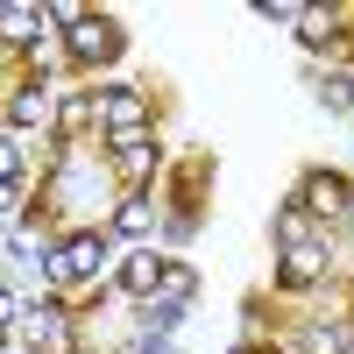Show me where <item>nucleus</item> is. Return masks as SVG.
Here are the masks:
<instances>
[{"label": "nucleus", "mask_w": 354, "mask_h": 354, "mask_svg": "<svg viewBox=\"0 0 354 354\" xmlns=\"http://www.w3.org/2000/svg\"><path fill=\"white\" fill-rule=\"evenodd\" d=\"M100 248H106L100 234H71L64 248H50V255H43V270H50V283H85V277L100 270Z\"/></svg>", "instance_id": "f257e3e1"}, {"label": "nucleus", "mask_w": 354, "mask_h": 354, "mask_svg": "<svg viewBox=\"0 0 354 354\" xmlns=\"http://www.w3.org/2000/svg\"><path fill=\"white\" fill-rule=\"evenodd\" d=\"M64 36H71V57H78V64H106V57L121 50V28H113L106 15H71Z\"/></svg>", "instance_id": "f03ea898"}, {"label": "nucleus", "mask_w": 354, "mask_h": 354, "mask_svg": "<svg viewBox=\"0 0 354 354\" xmlns=\"http://www.w3.org/2000/svg\"><path fill=\"white\" fill-rule=\"evenodd\" d=\"M21 333H28L36 354H71V326H64V312H57V305H28Z\"/></svg>", "instance_id": "7ed1b4c3"}, {"label": "nucleus", "mask_w": 354, "mask_h": 354, "mask_svg": "<svg viewBox=\"0 0 354 354\" xmlns=\"http://www.w3.org/2000/svg\"><path fill=\"white\" fill-rule=\"evenodd\" d=\"M100 121L113 128V149H128V142H142V100L135 93H106L100 100Z\"/></svg>", "instance_id": "20e7f679"}, {"label": "nucleus", "mask_w": 354, "mask_h": 354, "mask_svg": "<svg viewBox=\"0 0 354 354\" xmlns=\"http://www.w3.org/2000/svg\"><path fill=\"white\" fill-rule=\"evenodd\" d=\"M43 21H50L43 0H8V8H0V28H8L15 43H36V36H43Z\"/></svg>", "instance_id": "39448f33"}, {"label": "nucleus", "mask_w": 354, "mask_h": 354, "mask_svg": "<svg viewBox=\"0 0 354 354\" xmlns=\"http://www.w3.org/2000/svg\"><path fill=\"white\" fill-rule=\"evenodd\" d=\"M163 277H170V270H163L156 255H142V248L121 262V290H128V298H149V290H163Z\"/></svg>", "instance_id": "423d86ee"}, {"label": "nucleus", "mask_w": 354, "mask_h": 354, "mask_svg": "<svg viewBox=\"0 0 354 354\" xmlns=\"http://www.w3.org/2000/svg\"><path fill=\"white\" fill-rule=\"evenodd\" d=\"M149 227H156L149 198H121V213H113V234H128V241H135V234H149Z\"/></svg>", "instance_id": "0eeeda50"}, {"label": "nucleus", "mask_w": 354, "mask_h": 354, "mask_svg": "<svg viewBox=\"0 0 354 354\" xmlns=\"http://www.w3.org/2000/svg\"><path fill=\"white\" fill-rule=\"evenodd\" d=\"M319 262H326L319 248H290V255H283V283H305V277H319Z\"/></svg>", "instance_id": "6e6552de"}, {"label": "nucleus", "mask_w": 354, "mask_h": 354, "mask_svg": "<svg viewBox=\"0 0 354 354\" xmlns=\"http://www.w3.org/2000/svg\"><path fill=\"white\" fill-rule=\"evenodd\" d=\"M298 36L305 43H326L333 36V8H298Z\"/></svg>", "instance_id": "1a4fd4ad"}, {"label": "nucleus", "mask_w": 354, "mask_h": 354, "mask_svg": "<svg viewBox=\"0 0 354 354\" xmlns=\"http://www.w3.org/2000/svg\"><path fill=\"white\" fill-rule=\"evenodd\" d=\"M277 234H283V255H290V248H319V234H312L298 213H283V220H277Z\"/></svg>", "instance_id": "9d476101"}, {"label": "nucleus", "mask_w": 354, "mask_h": 354, "mask_svg": "<svg viewBox=\"0 0 354 354\" xmlns=\"http://www.w3.org/2000/svg\"><path fill=\"white\" fill-rule=\"evenodd\" d=\"M113 156H121L128 177H142V170H156V142H128V149H113Z\"/></svg>", "instance_id": "9b49d317"}, {"label": "nucleus", "mask_w": 354, "mask_h": 354, "mask_svg": "<svg viewBox=\"0 0 354 354\" xmlns=\"http://www.w3.org/2000/svg\"><path fill=\"white\" fill-rule=\"evenodd\" d=\"M305 347H312V354H347V347H354V333H347V326H319Z\"/></svg>", "instance_id": "f8f14e48"}, {"label": "nucleus", "mask_w": 354, "mask_h": 354, "mask_svg": "<svg viewBox=\"0 0 354 354\" xmlns=\"http://www.w3.org/2000/svg\"><path fill=\"white\" fill-rule=\"evenodd\" d=\"M312 205L333 213V205H354V198H340V177H312Z\"/></svg>", "instance_id": "ddd939ff"}, {"label": "nucleus", "mask_w": 354, "mask_h": 354, "mask_svg": "<svg viewBox=\"0 0 354 354\" xmlns=\"http://www.w3.org/2000/svg\"><path fill=\"white\" fill-rule=\"evenodd\" d=\"M43 106H50V100H43V85H28V93L15 100V121H43Z\"/></svg>", "instance_id": "4468645a"}, {"label": "nucleus", "mask_w": 354, "mask_h": 354, "mask_svg": "<svg viewBox=\"0 0 354 354\" xmlns=\"http://www.w3.org/2000/svg\"><path fill=\"white\" fill-rule=\"evenodd\" d=\"M319 100H326V106H354V78H326V85H319Z\"/></svg>", "instance_id": "2eb2a0df"}, {"label": "nucleus", "mask_w": 354, "mask_h": 354, "mask_svg": "<svg viewBox=\"0 0 354 354\" xmlns=\"http://www.w3.org/2000/svg\"><path fill=\"white\" fill-rule=\"evenodd\" d=\"M347 227H354V205H347Z\"/></svg>", "instance_id": "dca6fc26"}, {"label": "nucleus", "mask_w": 354, "mask_h": 354, "mask_svg": "<svg viewBox=\"0 0 354 354\" xmlns=\"http://www.w3.org/2000/svg\"><path fill=\"white\" fill-rule=\"evenodd\" d=\"M234 354H248V347H234Z\"/></svg>", "instance_id": "f3484780"}]
</instances>
